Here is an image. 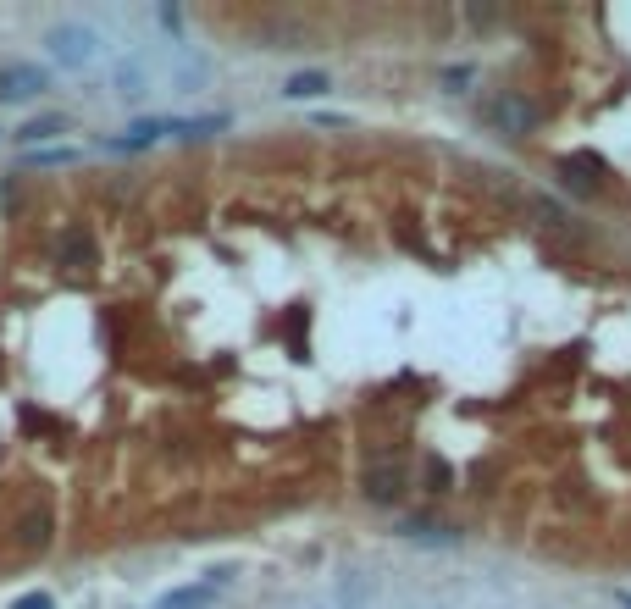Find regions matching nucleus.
Masks as SVG:
<instances>
[{
	"label": "nucleus",
	"mask_w": 631,
	"mask_h": 609,
	"mask_svg": "<svg viewBox=\"0 0 631 609\" xmlns=\"http://www.w3.org/2000/svg\"><path fill=\"white\" fill-rule=\"evenodd\" d=\"M560 178H565V189L571 194H593L598 183H604V161L587 156V150H576V156L560 161Z\"/></svg>",
	"instance_id": "obj_5"
},
{
	"label": "nucleus",
	"mask_w": 631,
	"mask_h": 609,
	"mask_svg": "<svg viewBox=\"0 0 631 609\" xmlns=\"http://www.w3.org/2000/svg\"><path fill=\"white\" fill-rule=\"evenodd\" d=\"M72 122L61 117V111H45V117H34V122H23V128H17V139L28 144V150H39V144L45 139H56V133H67Z\"/></svg>",
	"instance_id": "obj_10"
},
{
	"label": "nucleus",
	"mask_w": 631,
	"mask_h": 609,
	"mask_svg": "<svg viewBox=\"0 0 631 609\" xmlns=\"http://www.w3.org/2000/svg\"><path fill=\"white\" fill-rule=\"evenodd\" d=\"M161 133H167V117H144V122H133L122 139H106V150H150Z\"/></svg>",
	"instance_id": "obj_9"
},
{
	"label": "nucleus",
	"mask_w": 631,
	"mask_h": 609,
	"mask_svg": "<svg viewBox=\"0 0 631 609\" xmlns=\"http://www.w3.org/2000/svg\"><path fill=\"white\" fill-rule=\"evenodd\" d=\"M50 89V72L39 61H0V100H34Z\"/></svg>",
	"instance_id": "obj_2"
},
{
	"label": "nucleus",
	"mask_w": 631,
	"mask_h": 609,
	"mask_svg": "<svg viewBox=\"0 0 631 609\" xmlns=\"http://www.w3.org/2000/svg\"><path fill=\"white\" fill-rule=\"evenodd\" d=\"M12 609H56V598H50V593H23Z\"/></svg>",
	"instance_id": "obj_17"
},
{
	"label": "nucleus",
	"mask_w": 631,
	"mask_h": 609,
	"mask_svg": "<svg viewBox=\"0 0 631 609\" xmlns=\"http://www.w3.org/2000/svg\"><path fill=\"white\" fill-rule=\"evenodd\" d=\"M227 117L216 111V117H167V133L172 139H211V133H222Z\"/></svg>",
	"instance_id": "obj_11"
},
{
	"label": "nucleus",
	"mask_w": 631,
	"mask_h": 609,
	"mask_svg": "<svg viewBox=\"0 0 631 609\" xmlns=\"http://www.w3.org/2000/svg\"><path fill=\"white\" fill-rule=\"evenodd\" d=\"M399 538L421 543V549H460V526H443L432 515H410V521H399Z\"/></svg>",
	"instance_id": "obj_4"
},
{
	"label": "nucleus",
	"mask_w": 631,
	"mask_h": 609,
	"mask_svg": "<svg viewBox=\"0 0 631 609\" xmlns=\"http://www.w3.org/2000/svg\"><path fill=\"white\" fill-rule=\"evenodd\" d=\"M17 543L23 549H45L50 543V515L39 510V515H23V526H17Z\"/></svg>",
	"instance_id": "obj_13"
},
{
	"label": "nucleus",
	"mask_w": 631,
	"mask_h": 609,
	"mask_svg": "<svg viewBox=\"0 0 631 609\" xmlns=\"http://www.w3.org/2000/svg\"><path fill=\"white\" fill-rule=\"evenodd\" d=\"M537 216H543V222H554V227L565 222V211H560V205H554V200H537Z\"/></svg>",
	"instance_id": "obj_18"
},
{
	"label": "nucleus",
	"mask_w": 631,
	"mask_h": 609,
	"mask_svg": "<svg viewBox=\"0 0 631 609\" xmlns=\"http://www.w3.org/2000/svg\"><path fill=\"white\" fill-rule=\"evenodd\" d=\"M493 122H499L504 133H532L537 128V106L521 95H499L493 100Z\"/></svg>",
	"instance_id": "obj_7"
},
{
	"label": "nucleus",
	"mask_w": 631,
	"mask_h": 609,
	"mask_svg": "<svg viewBox=\"0 0 631 609\" xmlns=\"http://www.w3.org/2000/svg\"><path fill=\"white\" fill-rule=\"evenodd\" d=\"M117 95H144V61H122L117 67Z\"/></svg>",
	"instance_id": "obj_14"
},
{
	"label": "nucleus",
	"mask_w": 631,
	"mask_h": 609,
	"mask_svg": "<svg viewBox=\"0 0 631 609\" xmlns=\"http://www.w3.org/2000/svg\"><path fill=\"white\" fill-rule=\"evenodd\" d=\"M56 261L78 272V266H95L100 250H95V239H89L84 227H61V233H56Z\"/></svg>",
	"instance_id": "obj_6"
},
{
	"label": "nucleus",
	"mask_w": 631,
	"mask_h": 609,
	"mask_svg": "<svg viewBox=\"0 0 631 609\" xmlns=\"http://www.w3.org/2000/svg\"><path fill=\"white\" fill-rule=\"evenodd\" d=\"M626 609H631V598H626Z\"/></svg>",
	"instance_id": "obj_19"
},
{
	"label": "nucleus",
	"mask_w": 631,
	"mask_h": 609,
	"mask_svg": "<svg viewBox=\"0 0 631 609\" xmlns=\"http://www.w3.org/2000/svg\"><path fill=\"white\" fill-rule=\"evenodd\" d=\"M327 89H333V78H327V72H294V78L283 84V95L288 100H316V95H327Z\"/></svg>",
	"instance_id": "obj_12"
},
{
	"label": "nucleus",
	"mask_w": 631,
	"mask_h": 609,
	"mask_svg": "<svg viewBox=\"0 0 631 609\" xmlns=\"http://www.w3.org/2000/svg\"><path fill=\"white\" fill-rule=\"evenodd\" d=\"M405 488H410V471L399 466V460H377V466H366V477H360V493H366L371 504H393Z\"/></svg>",
	"instance_id": "obj_3"
},
{
	"label": "nucleus",
	"mask_w": 631,
	"mask_h": 609,
	"mask_svg": "<svg viewBox=\"0 0 631 609\" xmlns=\"http://www.w3.org/2000/svg\"><path fill=\"white\" fill-rule=\"evenodd\" d=\"M227 582V571H216V576H205V582H194V587H178V593H167L161 598V609H205L216 598V587Z\"/></svg>",
	"instance_id": "obj_8"
},
{
	"label": "nucleus",
	"mask_w": 631,
	"mask_h": 609,
	"mask_svg": "<svg viewBox=\"0 0 631 609\" xmlns=\"http://www.w3.org/2000/svg\"><path fill=\"white\" fill-rule=\"evenodd\" d=\"M427 482H432V493H449V488H454L449 460H438V454H432V460H427Z\"/></svg>",
	"instance_id": "obj_16"
},
{
	"label": "nucleus",
	"mask_w": 631,
	"mask_h": 609,
	"mask_svg": "<svg viewBox=\"0 0 631 609\" xmlns=\"http://www.w3.org/2000/svg\"><path fill=\"white\" fill-rule=\"evenodd\" d=\"M28 167H72L78 161V150H28Z\"/></svg>",
	"instance_id": "obj_15"
},
{
	"label": "nucleus",
	"mask_w": 631,
	"mask_h": 609,
	"mask_svg": "<svg viewBox=\"0 0 631 609\" xmlns=\"http://www.w3.org/2000/svg\"><path fill=\"white\" fill-rule=\"evenodd\" d=\"M45 56L67 72H84L100 61V34L89 23H50L45 28Z\"/></svg>",
	"instance_id": "obj_1"
}]
</instances>
